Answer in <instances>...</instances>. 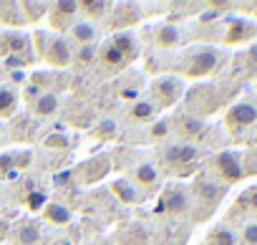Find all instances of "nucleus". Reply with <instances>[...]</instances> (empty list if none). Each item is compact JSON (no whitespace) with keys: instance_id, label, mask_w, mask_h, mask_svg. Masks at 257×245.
I'll use <instances>...</instances> for the list:
<instances>
[{"instance_id":"obj_1","label":"nucleus","mask_w":257,"mask_h":245,"mask_svg":"<svg viewBox=\"0 0 257 245\" xmlns=\"http://www.w3.org/2000/svg\"><path fill=\"white\" fill-rule=\"evenodd\" d=\"M224 66V51L209 43L189 46L177 58V71L189 78H207Z\"/></svg>"},{"instance_id":"obj_2","label":"nucleus","mask_w":257,"mask_h":245,"mask_svg":"<svg viewBox=\"0 0 257 245\" xmlns=\"http://www.w3.org/2000/svg\"><path fill=\"white\" fill-rule=\"evenodd\" d=\"M162 165L174 175V177H187L197 170V165L202 162V149L197 144H189V142H172L167 144L162 152Z\"/></svg>"},{"instance_id":"obj_3","label":"nucleus","mask_w":257,"mask_h":245,"mask_svg":"<svg viewBox=\"0 0 257 245\" xmlns=\"http://www.w3.org/2000/svg\"><path fill=\"white\" fill-rule=\"evenodd\" d=\"M209 175L214 180H219L224 187L237 185L239 180H244V162H242V152L237 149H222L209 159Z\"/></svg>"},{"instance_id":"obj_4","label":"nucleus","mask_w":257,"mask_h":245,"mask_svg":"<svg viewBox=\"0 0 257 245\" xmlns=\"http://www.w3.org/2000/svg\"><path fill=\"white\" fill-rule=\"evenodd\" d=\"M182 96H184V84H182L179 76H159L149 84V96L147 99L154 101L162 111V109L177 106L182 101Z\"/></svg>"},{"instance_id":"obj_5","label":"nucleus","mask_w":257,"mask_h":245,"mask_svg":"<svg viewBox=\"0 0 257 245\" xmlns=\"http://www.w3.org/2000/svg\"><path fill=\"white\" fill-rule=\"evenodd\" d=\"M189 192H192V202H199L204 210L212 212V210L222 202L227 187H224L219 180H214L209 172H204V175H199V177L194 180V185L189 187Z\"/></svg>"},{"instance_id":"obj_6","label":"nucleus","mask_w":257,"mask_h":245,"mask_svg":"<svg viewBox=\"0 0 257 245\" xmlns=\"http://www.w3.org/2000/svg\"><path fill=\"white\" fill-rule=\"evenodd\" d=\"M224 127L232 137H239L244 132H249L252 127H257V106L252 101H237L227 109L224 114Z\"/></svg>"},{"instance_id":"obj_7","label":"nucleus","mask_w":257,"mask_h":245,"mask_svg":"<svg viewBox=\"0 0 257 245\" xmlns=\"http://www.w3.org/2000/svg\"><path fill=\"white\" fill-rule=\"evenodd\" d=\"M38 56L46 58V63H51L56 68H66V66H71V58H73V43L61 33H51L43 38V48Z\"/></svg>"},{"instance_id":"obj_8","label":"nucleus","mask_w":257,"mask_h":245,"mask_svg":"<svg viewBox=\"0 0 257 245\" xmlns=\"http://www.w3.org/2000/svg\"><path fill=\"white\" fill-rule=\"evenodd\" d=\"M159 207H162V212H167L172 217L189 215V210H192V192H189V187H184L179 182L167 185L164 192H162V205Z\"/></svg>"},{"instance_id":"obj_9","label":"nucleus","mask_w":257,"mask_h":245,"mask_svg":"<svg viewBox=\"0 0 257 245\" xmlns=\"http://www.w3.org/2000/svg\"><path fill=\"white\" fill-rule=\"evenodd\" d=\"M172 129L182 137V142H189V144H197L204 134H207V121L197 114H177V119H172Z\"/></svg>"},{"instance_id":"obj_10","label":"nucleus","mask_w":257,"mask_h":245,"mask_svg":"<svg viewBox=\"0 0 257 245\" xmlns=\"http://www.w3.org/2000/svg\"><path fill=\"white\" fill-rule=\"evenodd\" d=\"M128 180H132L142 192H154L159 185H162V172L154 162H147V159H139L128 167Z\"/></svg>"},{"instance_id":"obj_11","label":"nucleus","mask_w":257,"mask_h":245,"mask_svg":"<svg viewBox=\"0 0 257 245\" xmlns=\"http://www.w3.org/2000/svg\"><path fill=\"white\" fill-rule=\"evenodd\" d=\"M48 18H51V26L63 36V33H68V28L81 18L78 3H76V0H61V3H51Z\"/></svg>"},{"instance_id":"obj_12","label":"nucleus","mask_w":257,"mask_h":245,"mask_svg":"<svg viewBox=\"0 0 257 245\" xmlns=\"http://www.w3.org/2000/svg\"><path fill=\"white\" fill-rule=\"evenodd\" d=\"M254 38H257V26L252 21H247V18H229L224 23L222 41L227 46H244V43H249Z\"/></svg>"},{"instance_id":"obj_13","label":"nucleus","mask_w":257,"mask_h":245,"mask_svg":"<svg viewBox=\"0 0 257 245\" xmlns=\"http://www.w3.org/2000/svg\"><path fill=\"white\" fill-rule=\"evenodd\" d=\"M66 38L73 43V48H76V46H96L98 38H101V28H98V23H91V21H86V18H78V21L68 28V36H66Z\"/></svg>"},{"instance_id":"obj_14","label":"nucleus","mask_w":257,"mask_h":245,"mask_svg":"<svg viewBox=\"0 0 257 245\" xmlns=\"http://www.w3.org/2000/svg\"><path fill=\"white\" fill-rule=\"evenodd\" d=\"M154 46L159 51H177L182 46H187V33L184 28L179 26H172V23H164L154 31Z\"/></svg>"},{"instance_id":"obj_15","label":"nucleus","mask_w":257,"mask_h":245,"mask_svg":"<svg viewBox=\"0 0 257 245\" xmlns=\"http://www.w3.org/2000/svg\"><path fill=\"white\" fill-rule=\"evenodd\" d=\"M126 119L132 121V124H152L154 119H159V106L149 99H134V101H128L126 106Z\"/></svg>"},{"instance_id":"obj_16","label":"nucleus","mask_w":257,"mask_h":245,"mask_svg":"<svg viewBox=\"0 0 257 245\" xmlns=\"http://www.w3.org/2000/svg\"><path fill=\"white\" fill-rule=\"evenodd\" d=\"M28 104H31V114L36 119H51L61 109V94L53 91V89H48V91H41L38 96H33Z\"/></svg>"},{"instance_id":"obj_17","label":"nucleus","mask_w":257,"mask_h":245,"mask_svg":"<svg viewBox=\"0 0 257 245\" xmlns=\"http://www.w3.org/2000/svg\"><path fill=\"white\" fill-rule=\"evenodd\" d=\"M0 43H3V53L8 56H18L23 61H31V36L23 31H8L0 36Z\"/></svg>"},{"instance_id":"obj_18","label":"nucleus","mask_w":257,"mask_h":245,"mask_svg":"<svg viewBox=\"0 0 257 245\" xmlns=\"http://www.w3.org/2000/svg\"><path fill=\"white\" fill-rule=\"evenodd\" d=\"M96 63L101 66V71H106L108 76H116V73H121L126 66H128V61L113 48V43L111 41H106L101 48H98V56H96Z\"/></svg>"},{"instance_id":"obj_19","label":"nucleus","mask_w":257,"mask_h":245,"mask_svg":"<svg viewBox=\"0 0 257 245\" xmlns=\"http://www.w3.org/2000/svg\"><path fill=\"white\" fill-rule=\"evenodd\" d=\"M111 43H113V48L128 61V63H134L137 58H139V51H142V46H139V38L132 33V31H116L111 38H108Z\"/></svg>"},{"instance_id":"obj_20","label":"nucleus","mask_w":257,"mask_h":245,"mask_svg":"<svg viewBox=\"0 0 257 245\" xmlns=\"http://www.w3.org/2000/svg\"><path fill=\"white\" fill-rule=\"evenodd\" d=\"M111 192H113V197L118 200V202H123V205H139L142 200H144V192L128 180V177H121V180H113L111 182Z\"/></svg>"},{"instance_id":"obj_21","label":"nucleus","mask_w":257,"mask_h":245,"mask_svg":"<svg viewBox=\"0 0 257 245\" xmlns=\"http://www.w3.org/2000/svg\"><path fill=\"white\" fill-rule=\"evenodd\" d=\"M78 11H81V18L91 21V23H98V21H106L113 11V6L108 0H83L78 3Z\"/></svg>"},{"instance_id":"obj_22","label":"nucleus","mask_w":257,"mask_h":245,"mask_svg":"<svg viewBox=\"0 0 257 245\" xmlns=\"http://www.w3.org/2000/svg\"><path fill=\"white\" fill-rule=\"evenodd\" d=\"M13 240H16V245H38V240H41V225L36 220H21L13 227Z\"/></svg>"},{"instance_id":"obj_23","label":"nucleus","mask_w":257,"mask_h":245,"mask_svg":"<svg viewBox=\"0 0 257 245\" xmlns=\"http://www.w3.org/2000/svg\"><path fill=\"white\" fill-rule=\"evenodd\" d=\"M108 170H111V159H108L106 154H101V157L86 162V167H83V175H86V177H83V180H86V182H96V180L106 177Z\"/></svg>"},{"instance_id":"obj_24","label":"nucleus","mask_w":257,"mask_h":245,"mask_svg":"<svg viewBox=\"0 0 257 245\" xmlns=\"http://www.w3.org/2000/svg\"><path fill=\"white\" fill-rule=\"evenodd\" d=\"M18 109V91L13 86H0V119H11Z\"/></svg>"},{"instance_id":"obj_25","label":"nucleus","mask_w":257,"mask_h":245,"mask_svg":"<svg viewBox=\"0 0 257 245\" xmlns=\"http://www.w3.org/2000/svg\"><path fill=\"white\" fill-rule=\"evenodd\" d=\"M96 56H98V46H76V48H73L71 66H76V68H88V66L96 63Z\"/></svg>"},{"instance_id":"obj_26","label":"nucleus","mask_w":257,"mask_h":245,"mask_svg":"<svg viewBox=\"0 0 257 245\" xmlns=\"http://www.w3.org/2000/svg\"><path fill=\"white\" fill-rule=\"evenodd\" d=\"M43 217L48 222H53V225H68L71 222V210L66 205H61V202H48L43 207Z\"/></svg>"},{"instance_id":"obj_27","label":"nucleus","mask_w":257,"mask_h":245,"mask_svg":"<svg viewBox=\"0 0 257 245\" xmlns=\"http://www.w3.org/2000/svg\"><path fill=\"white\" fill-rule=\"evenodd\" d=\"M91 134L96 139H116L118 137V124H116V119H98V124L91 129Z\"/></svg>"},{"instance_id":"obj_28","label":"nucleus","mask_w":257,"mask_h":245,"mask_svg":"<svg viewBox=\"0 0 257 245\" xmlns=\"http://www.w3.org/2000/svg\"><path fill=\"white\" fill-rule=\"evenodd\" d=\"M48 8H51V3H46V0H41V3H21V11L26 13L23 18L28 23H36L43 16H48Z\"/></svg>"},{"instance_id":"obj_29","label":"nucleus","mask_w":257,"mask_h":245,"mask_svg":"<svg viewBox=\"0 0 257 245\" xmlns=\"http://www.w3.org/2000/svg\"><path fill=\"white\" fill-rule=\"evenodd\" d=\"M172 134V119H154L149 127V139L152 142H162Z\"/></svg>"},{"instance_id":"obj_30","label":"nucleus","mask_w":257,"mask_h":245,"mask_svg":"<svg viewBox=\"0 0 257 245\" xmlns=\"http://www.w3.org/2000/svg\"><path fill=\"white\" fill-rule=\"evenodd\" d=\"M209 245H239V240L229 227H214L209 232Z\"/></svg>"},{"instance_id":"obj_31","label":"nucleus","mask_w":257,"mask_h":245,"mask_svg":"<svg viewBox=\"0 0 257 245\" xmlns=\"http://www.w3.org/2000/svg\"><path fill=\"white\" fill-rule=\"evenodd\" d=\"M237 205H239L242 210H247L252 217H257V185H254V187H249V190H244Z\"/></svg>"},{"instance_id":"obj_32","label":"nucleus","mask_w":257,"mask_h":245,"mask_svg":"<svg viewBox=\"0 0 257 245\" xmlns=\"http://www.w3.org/2000/svg\"><path fill=\"white\" fill-rule=\"evenodd\" d=\"M239 242H242V245H257V220H252V222H247V225L242 227Z\"/></svg>"},{"instance_id":"obj_33","label":"nucleus","mask_w":257,"mask_h":245,"mask_svg":"<svg viewBox=\"0 0 257 245\" xmlns=\"http://www.w3.org/2000/svg\"><path fill=\"white\" fill-rule=\"evenodd\" d=\"M242 162H244V177L247 175H257V149L254 147L247 154H242Z\"/></svg>"},{"instance_id":"obj_34","label":"nucleus","mask_w":257,"mask_h":245,"mask_svg":"<svg viewBox=\"0 0 257 245\" xmlns=\"http://www.w3.org/2000/svg\"><path fill=\"white\" fill-rule=\"evenodd\" d=\"M16 157H18V152H3L0 154V175H8L11 170H16Z\"/></svg>"},{"instance_id":"obj_35","label":"nucleus","mask_w":257,"mask_h":245,"mask_svg":"<svg viewBox=\"0 0 257 245\" xmlns=\"http://www.w3.org/2000/svg\"><path fill=\"white\" fill-rule=\"evenodd\" d=\"M46 147H61V149H66L68 147V139H66V134H53V137L46 139Z\"/></svg>"},{"instance_id":"obj_36","label":"nucleus","mask_w":257,"mask_h":245,"mask_svg":"<svg viewBox=\"0 0 257 245\" xmlns=\"http://www.w3.org/2000/svg\"><path fill=\"white\" fill-rule=\"evenodd\" d=\"M13 81H18V84H23L26 81V76H23V71H13V76H11Z\"/></svg>"},{"instance_id":"obj_37","label":"nucleus","mask_w":257,"mask_h":245,"mask_svg":"<svg viewBox=\"0 0 257 245\" xmlns=\"http://www.w3.org/2000/svg\"><path fill=\"white\" fill-rule=\"evenodd\" d=\"M252 147L257 149V132H254V137H252Z\"/></svg>"},{"instance_id":"obj_38","label":"nucleus","mask_w":257,"mask_h":245,"mask_svg":"<svg viewBox=\"0 0 257 245\" xmlns=\"http://www.w3.org/2000/svg\"><path fill=\"white\" fill-rule=\"evenodd\" d=\"M252 11H254V18H257V3H254V6H252Z\"/></svg>"},{"instance_id":"obj_39","label":"nucleus","mask_w":257,"mask_h":245,"mask_svg":"<svg viewBox=\"0 0 257 245\" xmlns=\"http://www.w3.org/2000/svg\"><path fill=\"white\" fill-rule=\"evenodd\" d=\"M0 56H3V43H0Z\"/></svg>"}]
</instances>
